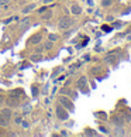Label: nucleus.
<instances>
[{"instance_id": "nucleus-1", "label": "nucleus", "mask_w": 131, "mask_h": 137, "mask_svg": "<svg viewBox=\"0 0 131 137\" xmlns=\"http://www.w3.org/2000/svg\"><path fill=\"white\" fill-rule=\"evenodd\" d=\"M72 24H73V20H72L71 17H61L59 18V21H58V28L65 31V30H68Z\"/></svg>"}, {"instance_id": "nucleus-2", "label": "nucleus", "mask_w": 131, "mask_h": 137, "mask_svg": "<svg viewBox=\"0 0 131 137\" xmlns=\"http://www.w3.org/2000/svg\"><path fill=\"white\" fill-rule=\"evenodd\" d=\"M55 112H57V116L59 120H62V122H65V120L69 117V112L66 110V109L63 108L62 105H58L57 109H55Z\"/></svg>"}, {"instance_id": "nucleus-3", "label": "nucleus", "mask_w": 131, "mask_h": 137, "mask_svg": "<svg viewBox=\"0 0 131 137\" xmlns=\"http://www.w3.org/2000/svg\"><path fill=\"white\" fill-rule=\"evenodd\" d=\"M59 103L62 105L63 108H66V109H68L69 112H73V110H75L73 102H72L71 99H68L66 96H61V97H59Z\"/></svg>"}, {"instance_id": "nucleus-4", "label": "nucleus", "mask_w": 131, "mask_h": 137, "mask_svg": "<svg viewBox=\"0 0 131 137\" xmlns=\"http://www.w3.org/2000/svg\"><path fill=\"white\" fill-rule=\"evenodd\" d=\"M6 103L9 108H17L18 105H20V102H18V97L14 96V95H12V96H9L6 99Z\"/></svg>"}, {"instance_id": "nucleus-5", "label": "nucleus", "mask_w": 131, "mask_h": 137, "mask_svg": "<svg viewBox=\"0 0 131 137\" xmlns=\"http://www.w3.org/2000/svg\"><path fill=\"white\" fill-rule=\"evenodd\" d=\"M28 27H30V17H24L20 21L18 28H20V31H25V30H28Z\"/></svg>"}, {"instance_id": "nucleus-6", "label": "nucleus", "mask_w": 131, "mask_h": 137, "mask_svg": "<svg viewBox=\"0 0 131 137\" xmlns=\"http://www.w3.org/2000/svg\"><path fill=\"white\" fill-rule=\"evenodd\" d=\"M86 85H87V81H86V76H82V78H79V81H78V86H79L80 89H82V92H87V88H86Z\"/></svg>"}, {"instance_id": "nucleus-7", "label": "nucleus", "mask_w": 131, "mask_h": 137, "mask_svg": "<svg viewBox=\"0 0 131 137\" xmlns=\"http://www.w3.org/2000/svg\"><path fill=\"white\" fill-rule=\"evenodd\" d=\"M0 114L4 117L6 120L9 119H12V116H13V112H12V108H4V109H1V112H0Z\"/></svg>"}, {"instance_id": "nucleus-8", "label": "nucleus", "mask_w": 131, "mask_h": 137, "mask_svg": "<svg viewBox=\"0 0 131 137\" xmlns=\"http://www.w3.org/2000/svg\"><path fill=\"white\" fill-rule=\"evenodd\" d=\"M41 40H42V35L41 34H34V35H31V38H30V44L37 45V44L41 42Z\"/></svg>"}, {"instance_id": "nucleus-9", "label": "nucleus", "mask_w": 131, "mask_h": 137, "mask_svg": "<svg viewBox=\"0 0 131 137\" xmlns=\"http://www.w3.org/2000/svg\"><path fill=\"white\" fill-rule=\"evenodd\" d=\"M71 12H72V14H75V16H79L80 13H82V7L78 6V4H73V6L71 7Z\"/></svg>"}, {"instance_id": "nucleus-10", "label": "nucleus", "mask_w": 131, "mask_h": 137, "mask_svg": "<svg viewBox=\"0 0 131 137\" xmlns=\"http://www.w3.org/2000/svg\"><path fill=\"white\" fill-rule=\"evenodd\" d=\"M31 62H38V61H41L42 59V55H41V52H35V54H33L31 55Z\"/></svg>"}, {"instance_id": "nucleus-11", "label": "nucleus", "mask_w": 131, "mask_h": 137, "mask_svg": "<svg viewBox=\"0 0 131 137\" xmlns=\"http://www.w3.org/2000/svg\"><path fill=\"white\" fill-rule=\"evenodd\" d=\"M34 9H35V4H34V3H31V4H28V6L24 7V9H23V13H24V14H27V13L33 12Z\"/></svg>"}, {"instance_id": "nucleus-12", "label": "nucleus", "mask_w": 131, "mask_h": 137, "mask_svg": "<svg viewBox=\"0 0 131 137\" xmlns=\"http://www.w3.org/2000/svg\"><path fill=\"white\" fill-rule=\"evenodd\" d=\"M12 95H14V96H17V97H18V95H21V96H25V95H24V92L21 91V89H14V91L12 92Z\"/></svg>"}, {"instance_id": "nucleus-13", "label": "nucleus", "mask_w": 131, "mask_h": 137, "mask_svg": "<svg viewBox=\"0 0 131 137\" xmlns=\"http://www.w3.org/2000/svg\"><path fill=\"white\" fill-rule=\"evenodd\" d=\"M51 16H52V14H51V12H44V13H41V17H42V18H44V20H48V18H51Z\"/></svg>"}, {"instance_id": "nucleus-14", "label": "nucleus", "mask_w": 131, "mask_h": 137, "mask_svg": "<svg viewBox=\"0 0 131 137\" xmlns=\"http://www.w3.org/2000/svg\"><path fill=\"white\" fill-rule=\"evenodd\" d=\"M85 134H86V136H97V133H96V131H93L92 129H86Z\"/></svg>"}, {"instance_id": "nucleus-15", "label": "nucleus", "mask_w": 131, "mask_h": 137, "mask_svg": "<svg viewBox=\"0 0 131 137\" xmlns=\"http://www.w3.org/2000/svg\"><path fill=\"white\" fill-rule=\"evenodd\" d=\"M111 3H113V0H102V6L103 7H108Z\"/></svg>"}, {"instance_id": "nucleus-16", "label": "nucleus", "mask_w": 131, "mask_h": 137, "mask_svg": "<svg viewBox=\"0 0 131 137\" xmlns=\"http://www.w3.org/2000/svg\"><path fill=\"white\" fill-rule=\"evenodd\" d=\"M48 40L52 41V42H55V41L58 40V35L57 34H49V35H48Z\"/></svg>"}, {"instance_id": "nucleus-17", "label": "nucleus", "mask_w": 131, "mask_h": 137, "mask_svg": "<svg viewBox=\"0 0 131 137\" xmlns=\"http://www.w3.org/2000/svg\"><path fill=\"white\" fill-rule=\"evenodd\" d=\"M23 112H24V114L30 113V112H31V106H30V105H25V106L23 108Z\"/></svg>"}, {"instance_id": "nucleus-18", "label": "nucleus", "mask_w": 131, "mask_h": 137, "mask_svg": "<svg viewBox=\"0 0 131 137\" xmlns=\"http://www.w3.org/2000/svg\"><path fill=\"white\" fill-rule=\"evenodd\" d=\"M7 122H9V120H6L1 114H0V124H1V126H7Z\"/></svg>"}, {"instance_id": "nucleus-19", "label": "nucleus", "mask_w": 131, "mask_h": 137, "mask_svg": "<svg viewBox=\"0 0 131 137\" xmlns=\"http://www.w3.org/2000/svg\"><path fill=\"white\" fill-rule=\"evenodd\" d=\"M7 4H9V0H0V9L1 7H7Z\"/></svg>"}, {"instance_id": "nucleus-20", "label": "nucleus", "mask_w": 131, "mask_h": 137, "mask_svg": "<svg viewBox=\"0 0 131 137\" xmlns=\"http://www.w3.org/2000/svg\"><path fill=\"white\" fill-rule=\"evenodd\" d=\"M44 47H45V50H51V48H52V41L48 40V41L45 42V45H44Z\"/></svg>"}, {"instance_id": "nucleus-21", "label": "nucleus", "mask_w": 131, "mask_h": 137, "mask_svg": "<svg viewBox=\"0 0 131 137\" xmlns=\"http://www.w3.org/2000/svg\"><path fill=\"white\" fill-rule=\"evenodd\" d=\"M14 123H16V124H21V123H23V117H20V116H17V117L14 119Z\"/></svg>"}, {"instance_id": "nucleus-22", "label": "nucleus", "mask_w": 131, "mask_h": 137, "mask_svg": "<svg viewBox=\"0 0 131 137\" xmlns=\"http://www.w3.org/2000/svg\"><path fill=\"white\" fill-rule=\"evenodd\" d=\"M102 28H103V31H104V33H110V31L113 30L111 27H110V26H103Z\"/></svg>"}, {"instance_id": "nucleus-23", "label": "nucleus", "mask_w": 131, "mask_h": 137, "mask_svg": "<svg viewBox=\"0 0 131 137\" xmlns=\"http://www.w3.org/2000/svg\"><path fill=\"white\" fill-rule=\"evenodd\" d=\"M117 130L119 131H116V136H124V131H123L121 127H117Z\"/></svg>"}, {"instance_id": "nucleus-24", "label": "nucleus", "mask_w": 131, "mask_h": 137, "mask_svg": "<svg viewBox=\"0 0 131 137\" xmlns=\"http://www.w3.org/2000/svg\"><path fill=\"white\" fill-rule=\"evenodd\" d=\"M31 89H33V95H34V97H35L37 95H38V88H37V86H33Z\"/></svg>"}, {"instance_id": "nucleus-25", "label": "nucleus", "mask_w": 131, "mask_h": 137, "mask_svg": "<svg viewBox=\"0 0 131 137\" xmlns=\"http://www.w3.org/2000/svg\"><path fill=\"white\" fill-rule=\"evenodd\" d=\"M4 102H6V97L3 96V95H0V106H1Z\"/></svg>"}, {"instance_id": "nucleus-26", "label": "nucleus", "mask_w": 131, "mask_h": 137, "mask_svg": "<svg viewBox=\"0 0 131 137\" xmlns=\"http://www.w3.org/2000/svg\"><path fill=\"white\" fill-rule=\"evenodd\" d=\"M21 126H23L24 129H28V127H30V124L27 123V122H25V120H23V123H21Z\"/></svg>"}, {"instance_id": "nucleus-27", "label": "nucleus", "mask_w": 131, "mask_h": 137, "mask_svg": "<svg viewBox=\"0 0 131 137\" xmlns=\"http://www.w3.org/2000/svg\"><path fill=\"white\" fill-rule=\"evenodd\" d=\"M47 9H48V6H45V7H41L40 10H38V13H40V14H41V13H44V12H47Z\"/></svg>"}, {"instance_id": "nucleus-28", "label": "nucleus", "mask_w": 131, "mask_h": 137, "mask_svg": "<svg viewBox=\"0 0 131 137\" xmlns=\"http://www.w3.org/2000/svg\"><path fill=\"white\" fill-rule=\"evenodd\" d=\"M113 20H114L113 16H108V17H107V21H113Z\"/></svg>"}, {"instance_id": "nucleus-29", "label": "nucleus", "mask_w": 131, "mask_h": 137, "mask_svg": "<svg viewBox=\"0 0 131 137\" xmlns=\"http://www.w3.org/2000/svg\"><path fill=\"white\" fill-rule=\"evenodd\" d=\"M52 1H54V0H44V3H45V4H49V3H52Z\"/></svg>"}, {"instance_id": "nucleus-30", "label": "nucleus", "mask_w": 131, "mask_h": 137, "mask_svg": "<svg viewBox=\"0 0 131 137\" xmlns=\"http://www.w3.org/2000/svg\"><path fill=\"white\" fill-rule=\"evenodd\" d=\"M35 52H42V48H40V47H38V48L35 50Z\"/></svg>"}]
</instances>
